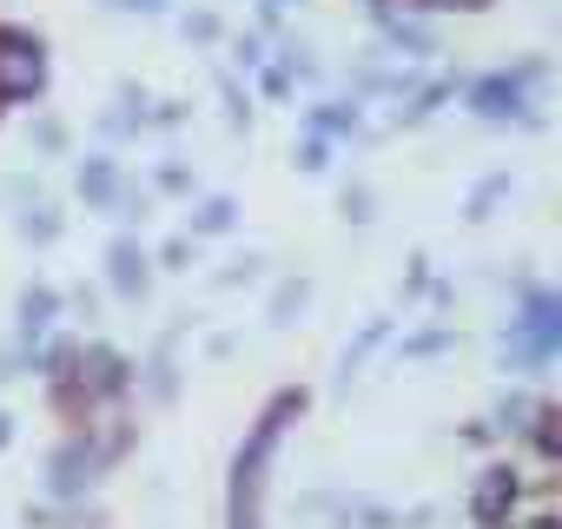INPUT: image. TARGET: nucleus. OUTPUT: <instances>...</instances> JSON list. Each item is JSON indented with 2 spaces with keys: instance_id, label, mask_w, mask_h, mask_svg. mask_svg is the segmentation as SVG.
Returning a JSON list of instances; mask_svg holds the SVG:
<instances>
[{
  "instance_id": "obj_1",
  "label": "nucleus",
  "mask_w": 562,
  "mask_h": 529,
  "mask_svg": "<svg viewBox=\"0 0 562 529\" xmlns=\"http://www.w3.org/2000/svg\"><path fill=\"white\" fill-rule=\"evenodd\" d=\"M299 410H305V391H278V397L258 410V424L245 430V443H238V457H232V503H225L232 522H251V516H258L271 457H278V443H285V424H292Z\"/></svg>"
},
{
  "instance_id": "obj_2",
  "label": "nucleus",
  "mask_w": 562,
  "mask_h": 529,
  "mask_svg": "<svg viewBox=\"0 0 562 529\" xmlns=\"http://www.w3.org/2000/svg\"><path fill=\"white\" fill-rule=\"evenodd\" d=\"M542 74H549V67H542L536 54H529L522 67H509V74H483V80L470 87V113H476L483 126H509V120H516V126L536 133V126H542V100H536Z\"/></svg>"
},
{
  "instance_id": "obj_3",
  "label": "nucleus",
  "mask_w": 562,
  "mask_h": 529,
  "mask_svg": "<svg viewBox=\"0 0 562 529\" xmlns=\"http://www.w3.org/2000/svg\"><path fill=\"white\" fill-rule=\"evenodd\" d=\"M120 450H126V437H106V443H100L93 430L67 437V443L47 457V489H54V496H67V503H74V496H87V489L100 483V470H106Z\"/></svg>"
},
{
  "instance_id": "obj_4",
  "label": "nucleus",
  "mask_w": 562,
  "mask_h": 529,
  "mask_svg": "<svg viewBox=\"0 0 562 529\" xmlns=\"http://www.w3.org/2000/svg\"><path fill=\"white\" fill-rule=\"evenodd\" d=\"M47 87V41L0 27V100H34Z\"/></svg>"
},
{
  "instance_id": "obj_5",
  "label": "nucleus",
  "mask_w": 562,
  "mask_h": 529,
  "mask_svg": "<svg viewBox=\"0 0 562 529\" xmlns=\"http://www.w3.org/2000/svg\"><path fill=\"white\" fill-rule=\"evenodd\" d=\"M74 364H80V378H74V384H80V397H87V404H113V397H126V391H133V378H139V371H133L120 351H106V345L74 351Z\"/></svg>"
},
{
  "instance_id": "obj_6",
  "label": "nucleus",
  "mask_w": 562,
  "mask_h": 529,
  "mask_svg": "<svg viewBox=\"0 0 562 529\" xmlns=\"http://www.w3.org/2000/svg\"><path fill=\"white\" fill-rule=\"evenodd\" d=\"M106 285H113L120 299H146V292H153V251H146L133 232H120V238L106 245Z\"/></svg>"
},
{
  "instance_id": "obj_7",
  "label": "nucleus",
  "mask_w": 562,
  "mask_h": 529,
  "mask_svg": "<svg viewBox=\"0 0 562 529\" xmlns=\"http://www.w3.org/2000/svg\"><path fill=\"white\" fill-rule=\"evenodd\" d=\"M516 496H522V476H516L509 463H496V470H483V476H476L470 516H476V522H503V516L516 509Z\"/></svg>"
},
{
  "instance_id": "obj_8",
  "label": "nucleus",
  "mask_w": 562,
  "mask_h": 529,
  "mask_svg": "<svg viewBox=\"0 0 562 529\" xmlns=\"http://www.w3.org/2000/svg\"><path fill=\"white\" fill-rule=\"evenodd\" d=\"M54 318H60V292H54V285H27V292L14 299V325H21V345H27V351L54 331Z\"/></svg>"
},
{
  "instance_id": "obj_9",
  "label": "nucleus",
  "mask_w": 562,
  "mask_h": 529,
  "mask_svg": "<svg viewBox=\"0 0 562 529\" xmlns=\"http://www.w3.org/2000/svg\"><path fill=\"white\" fill-rule=\"evenodd\" d=\"M74 192L87 205H120V159L113 153H87L80 172H74Z\"/></svg>"
},
{
  "instance_id": "obj_10",
  "label": "nucleus",
  "mask_w": 562,
  "mask_h": 529,
  "mask_svg": "<svg viewBox=\"0 0 562 529\" xmlns=\"http://www.w3.org/2000/svg\"><path fill=\"white\" fill-rule=\"evenodd\" d=\"M305 305H312V279H305V272H292L285 285L271 292V305H265V331H292V318H299Z\"/></svg>"
},
{
  "instance_id": "obj_11",
  "label": "nucleus",
  "mask_w": 562,
  "mask_h": 529,
  "mask_svg": "<svg viewBox=\"0 0 562 529\" xmlns=\"http://www.w3.org/2000/svg\"><path fill=\"white\" fill-rule=\"evenodd\" d=\"M60 232H67V218H60V205H47V199H27L21 218H14V238H21V245H54Z\"/></svg>"
},
{
  "instance_id": "obj_12",
  "label": "nucleus",
  "mask_w": 562,
  "mask_h": 529,
  "mask_svg": "<svg viewBox=\"0 0 562 529\" xmlns=\"http://www.w3.org/2000/svg\"><path fill=\"white\" fill-rule=\"evenodd\" d=\"M384 338H391V318H371V325H364V331H358V338L338 351V384H351V378H358V371H364V364L384 351Z\"/></svg>"
},
{
  "instance_id": "obj_13",
  "label": "nucleus",
  "mask_w": 562,
  "mask_h": 529,
  "mask_svg": "<svg viewBox=\"0 0 562 529\" xmlns=\"http://www.w3.org/2000/svg\"><path fill=\"white\" fill-rule=\"evenodd\" d=\"M232 225H238V199L232 192H205L192 205V238H225Z\"/></svg>"
},
{
  "instance_id": "obj_14",
  "label": "nucleus",
  "mask_w": 562,
  "mask_h": 529,
  "mask_svg": "<svg viewBox=\"0 0 562 529\" xmlns=\"http://www.w3.org/2000/svg\"><path fill=\"white\" fill-rule=\"evenodd\" d=\"M358 100H325V106H312V133H325V139H358Z\"/></svg>"
},
{
  "instance_id": "obj_15",
  "label": "nucleus",
  "mask_w": 562,
  "mask_h": 529,
  "mask_svg": "<svg viewBox=\"0 0 562 529\" xmlns=\"http://www.w3.org/2000/svg\"><path fill=\"white\" fill-rule=\"evenodd\" d=\"M146 397L153 404H172L179 397V364H172V338L153 351V364H146Z\"/></svg>"
},
{
  "instance_id": "obj_16",
  "label": "nucleus",
  "mask_w": 562,
  "mask_h": 529,
  "mask_svg": "<svg viewBox=\"0 0 562 529\" xmlns=\"http://www.w3.org/2000/svg\"><path fill=\"white\" fill-rule=\"evenodd\" d=\"M258 279H265V258H258V251H245V258H232V264H225L212 285H218V292H238V285H258Z\"/></svg>"
},
{
  "instance_id": "obj_17",
  "label": "nucleus",
  "mask_w": 562,
  "mask_h": 529,
  "mask_svg": "<svg viewBox=\"0 0 562 529\" xmlns=\"http://www.w3.org/2000/svg\"><path fill=\"white\" fill-rule=\"evenodd\" d=\"M179 34H186L192 47H212V41H225V21H218L212 8H192V14L179 21Z\"/></svg>"
},
{
  "instance_id": "obj_18",
  "label": "nucleus",
  "mask_w": 562,
  "mask_h": 529,
  "mask_svg": "<svg viewBox=\"0 0 562 529\" xmlns=\"http://www.w3.org/2000/svg\"><path fill=\"white\" fill-rule=\"evenodd\" d=\"M509 185H516L509 172H490V179H483V185L470 192V205H463V218H490V205H496V199H509Z\"/></svg>"
},
{
  "instance_id": "obj_19",
  "label": "nucleus",
  "mask_w": 562,
  "mask_h": 529,
  "mask_svg": "<svg viewBox=\"0 0 562 529\" xmlns=\"http://www.w3.org/2000/svg\"><path fill=\"white\" fill-rule=\"evenodd\" d=\"M443 100H450V80H437V87H424V93H417V100H411V106H404L397 120H404V126H424V120H430V113H437Z\"/></svg>"
},
{
  "instance_id": "obj_20",
  "label": "nucleus",
  "mask_w": 562,
  "mask_h": 529,
  "mask_svg": "<svg viewBox=\"0 0 562 529\" xmlns=\"http://www.w3.org/2000/svg\"><path fill=\"white\" fill-rule=\"evenodd\" d=\"M338 212H345L351 225H371V212H378V192H371V185H345V192H338Z\"/></svg>"
},
{
  "instance_id": "obj_21",
  "label": "nucleus",
  "mask_w": 562,
  "mask_h": 529,
  "mask_svg": "<svg viewBox=\"0 0 562 529\" xmlns=\"http://www.w3.org/2000/svg\"><path fill=\"white\" fill-rule=\"evenodd\" d=\"M345 522H397V509H384V503H371V496H345V503H331Z\"/></svg>"
},
{
  "instance_id": "obj_22",
  "label": "nucleus",
  "mask_w": 562,
  "mask_h": 529,
  "mask_svg": "<svg viewBox=\"0 0 562 529\" xmlns=\"http://www.w3.org/2000/svg\"><path fill=\"white\" fill-rule=\"evenodd\" d=\"M299 166H305V172H331V139H325V133H305V139H299Z\"/></svg>"
},
{
  "instance_id": "obj_23",
  "label": "nucleus",
  "mask_w": 562,
  "mask_h": 529,
  "mask_svg": "<svg viewBox=\"0 0 562 529\" xmlns=\"http://www.w3.org/2000/svg\"><path fill=\"white\" fill-rule=\"evenodd\" d=\"M457 345V325H443V331H424V338H411L404 345V358H437V351H450Z\"/></svg>"
},
{
  "instance_id": "obj_24",
  "label": "nucleus",
  "mask_w": 562,
  "mask_h": 529,
  "mask_svg": "<svg viewBox=\"0 0 562 529\" xmlns=\"http://www.w3.org/2000/svg\"><path fill=\"white\" fill-rule=\"evenodd\" d=\"M529 417H536V404H529V397H503V404H496V437H503V430H522Z\"/></svg>"
},
{
  "instance_id": "obj_25",
  "label": "nucleus",
  "mask_w": 562,
  "mask_h": 529,
  "mask_svg": "<svg viewBox=\"0 0 562 529\" xmlns=\"http://www.w3.org/2000/svg\"><path fill=\"white\" fill-rule=\"evenodd\" d=\"M166 8H172V0H100V14H139V21H153Z\"/></svg>"
},
{
  "instance_id": "obj_26",
  "label": "nucleus",
  "mask_w": 562,
  "mask_h": 529,
  "mask_svg": "<svg viewBox=\"0 0 562 529\" xmlns=\"http://www.w3.org/2000/svg\"><path fill=\"white\" fill-rule=\"evenodd\" d=\"M232 60H238L245 74H251V67H265V41H258V34H238V41H232Z\"/></svg>"
},
{
  "instance_id": "obj_27",
  "label": "nucleus",
  "mask_w": 562,
  "mask_h": 529,
  "mask_svg": "<svg viewBox=\"0 0 562 529\" xmlns=\"http://www.w3.org/2000/svg\"><path fill=\"white\" fill-rule=\"evenodd\" d=\"M186 113H192L186 100H166V106H146V126H166L172 133V126H186Z\"/></svg>"
},
{
  "instance_id": "obj_28",
  "label": "nucleus",
  "mask_w": 562,
  "mask_h": 529,
  "mask_svg": "<svg viewBox=\"0 0 562 529\" xmlns=\"http://www.w3.org/2000/svg\"><path fill=\"white\" fill-rule=\"evenodd\" d=\"M225 113H232V133H245V126H251V100H245L232 80H225Z\"/></svg>"
},
{
  "instance_id": "obj_29",
  "label": "nucleus",
  "mask_w": 562,
  "mask_h": 529,
  "mask_svg": "<svg viewBox=\"0 0 562 529\" xmlns=\"http://www.w3.org/2000/svg\"><path fill=\"white\" fill-rule=\"evenodd\" d=\"M27 139H34L41 153H60V146H67V126H60V120H41V126H34Z\"/></svg>"
},
{
  "instance_id": "obj_30",
  "label": "nucleus",
  "mask_w": 562,
  "mask_h": 529,
  "mask_svg": "<svg viewBox=\"0 0 562 529\" xmlns=\"http://www.w3.org/2000/svg\"><path fill=\"white\" fill-rule=\"evenodd\" d=\"M159 192H192V172H186L179 159H166V166H159Z\"/></svg>"
},
{
  "instance_id": "obj_31",
  "label": "nucleus",
  "mask_w": 562,
  "mask_h": 529,
  "mask_svg": "<svg viewBox=\"0 0 562 529\" xmlns=\"http://www.w3.org/2000/svg\"><path fill=\"white\" fill-rule=\"evenodd\" d=\"M159 264H166V272H186V264H192V238H172V245L159 251Z\"/></svg>"
},
{
  "instance_id": "obj_32",
  "label": "nucleus",
  "mask_w": 562,
  "mask_h": 529,
  "mask_svg": "<svg viewBox=\"0 0 562 529\" xmlns=\"http://www.w3.org/2000/svg\"><path fill=\"white\" fill-rule=\"evenodd\" d=\"M0 199H8V205H27V199H41V179H8V185H0Z\"/></svg>"
},
{
  "instance_id": "obj_33",
  "label": "nucleus",
  "mask_w": 562,
  "mask_h": 529,
  "mask_svg": "<svg viewBox=\"0 0 562 529\" xmlns=\"http://www.w3.org/2000/svg\"><path fill=\"white\" fill-rule=\"evenodd\" d=\"M265 93H271V100H285V93H292V67H285V60L265 67Z\"/></svg>"
},
{
  "instance_id": "obj_34",
  "label": "nucleus",
  "mask_w": 562,
  "mask_h": 529,
  "mask_svg": "<svg viewBox=\"0 0 562 529\" xmlns=\"http://www.w3.org/2000/svg\"><path fill=\"white\" fill-rule=\"evenodd\" d=\"M463 443H470V450H483V443H496V424H490V417H476V424H463Z\"/></svg>"
},
{
  "instance_id": "obj_35",
  "label": "nucleus",
  "mask_w": 562,
  "mask_h": 529,
  "mask_svg": "<svg viewBox=\"0 0 562 529\" xmlns=\"http://www.w3.org/2000/svg\"><path fill=\"white\" fill-rule=\"evenodd\" d=\"M404 292H411V299H417V292H430V264H424V258L411 264V279H404Z\"/></svg>"
},
{
  "instance_id": "obj_36",
  "label": "nucleus",
  "mask_w": 562,
  "mask_h": 529,
  "mask_svg": "<svg viewBox=\"0 0 562 529\" xmlns=\"http://www.w3.org/2000/svg\"><path fill=\"white\" fill-rule=\"evenodd\" d=\"M417 8H430V14H443V8H490V0H417Z\"/></svg>"
},
{
  "instance_id": "obj_37",
  "label": "nucleus",
  "mask_w": 562,
  "mask_h": 529,
  "mask_svg": "<svg viewBox=\"0 0 562 529\" xmlns=\"http://www.w3.org/2000/svg\"><path fill=\"white\" fill-rule=\"evenodd\" d=\"M285 8H292V0H258V14H265V27H271L278 14H285Z\"/></svg>"
},
{
  "instance_id": "obj_38",
  "label": "nucleus",
  "mask_w": 562,
  "mask_h": 529,
  "mask_svg": "<svg viewBox=\"0 0 562 529\" xmlns=\"http://www.w3.org/2000/svg\"><path fill=\"white\" fill-rule=\"evenodd\" d=\"M8 443H14V417H8V410H0V450H8Z\"/></svg>"
}]
</instances>
